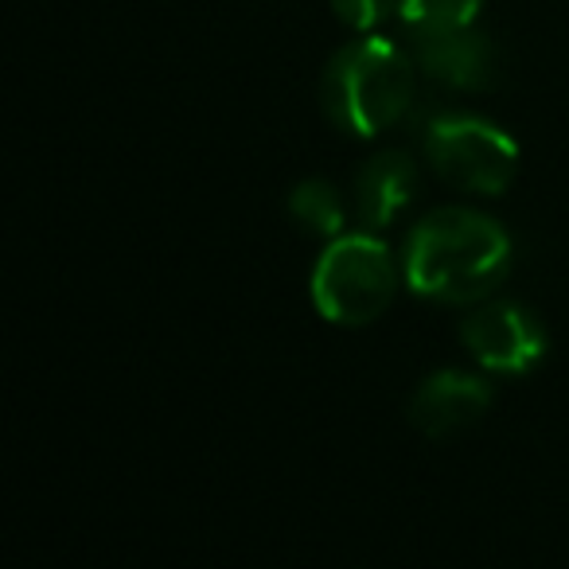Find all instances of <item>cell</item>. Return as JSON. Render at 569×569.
Returning a JSON list of instances; mask_svg holds the SVG:
<instances>
[{"label": "cell", "mask_w": 569, "mask_h": 569, "mask_svg": "<svg viewBox=\"0 0 569 569\" xmlns=\"http://www.w3.org/2000/svg\"><path fill=\"white\" fill-rule=\"evenodd\" d=\"M511 269V238L491 214L468 207H441L426 214L406 238V284L426 301H483Z\"/></svg>", "instance_id": "obj_1"}, {"label": "cell", "mask_w": 569, "mask_h": 569, "mask_svg": "<svg viewBox=\"0 0 569 569\" xmlns=\"http://www.w3.org/2000/svg\"><path fill=\"white\" fill-rule=\"evenodd\" d=\"M413 56L382 36H363L332 56L320 79L328 121L351 137H375L398 126L413 98Z\"/></svg>", "instance_id": "obj_2"}, {"label": "cell", "mask_w": 569, "mask_h": 569, "mask_svg": "<svg viewBox=\"0 0 569 569\" xmlns=\"http://www.w3.org/2000/svg\"><path fill=\"white\" fill-rule=\"evenodd\" d=\"M398 293V266L375 234L332 238L312 269V305L328 325L363 328L390 309Z\"/></svg>", "instance_id": "obj_3"}, {"label": "cell", "mask_w": 569, "mask_h": 569, "mask_svg": "<svg viewBox=\"0 0 569 569\" xmlns=\"http://www.w3.org/2000/svg\"><path fill=\"white\" fill-rule=\"evenodd\" d=\"M426 160L441 180L476 196H499L519 172V144L476 113H437L426 126Z\"/></svg>", "instance_id": "obj_4"}, {"label": "cell", "mask_w": 569, "mask_h": 569, "mask_svg": "<svg viewBox=\"0 0 569 569\" xmlns=\"http://www.w3.org/2000/svg\"><path fill=\"white\" fill-rule=\"evenodd\" d=\"M460 340L480 367L496 375H527L546 359V328L515 301H491L460 328Z\"/></svg>", "instance_id": "obj_5"}, {"label": "cell", "mask_w": 569, "mask_h": 569, "mask_svg": "<svg viewBox=\"0 0 569 569\" xmlns=\"http://www.w3.org/2000/svg\"><path fill=\"white\" fill-rule=\"evenodd\" d=\"M413 63L445 90H488L496 82V48L476 28L413 36Z\"/></svg>", "instance_id": "obj_6"}, {"label": "cell", "mask_w": 569, "mask_h": 569, "mask_svg": "<svg viewBox=\"0 0 569 569\" xmlns=\"http://www.w3.org/2000/svg\"><path fill=\"white\" fill-rule=\"evenodd\" d=\"M491 387L468 371H437L413 390L410 421L426 437H449L488 413Z\"/></svg>", "instance_id": "obj_7"}, {"label": "cell", "mask_w": 569, "mask_h": 569, "mask_svg": "<svg viewBox=\"0 0 569 569\" xmlns=\"http://www.w3.org/2000/svg\"><path fill=\"white\" fill-rule=\"evenodd\" d=\"M413 191H418V168L406 152H379L363 164L356 180V214L367 230L390 227L398 214L410 207Z\"/></svg>", "instance_id": "obj_8"}, {"label": "cell", "mask_w": 569, "mask_h": 569, "mask_svg": "<svg viewBox=\"0 0 569 569\" xmlns=\"http://www.w3.org/2000/svg\"><path fill=\"white\" fill-rule=\"evenodd\" d=\"M289 214L301 230L317 238H340L343 219H348V207H343L340 191L328 180H305L289 196Z\"/></svg>", "instance_id": "obj_9"}, {"label": "cell", "mask_w": 569, "mask_h": 569, "mask_svg": "<svg viewBox=\"0 0 569 569\" xmlns=\"http://www.w3.org/2000/svg\"><path fill=\"white\" fill-rule=\"evenodd\" d=\"M483 0H398V20L410 28V36L457 32L476 28Z\"/></svg>", "instance_id": "obj_10"}, {"label": "cell", "mask_w": 569, "mask_h": 569, "mask_svg": "<svg viewBox=\"0 0 569 569\" xmlns=\"http://www.w3.org/2000/svg\"><path fill=\"white\" fill-rule=\"evenodd\" d=\"M332 12L356 32H371L382 20L398 17V0H332Z\"/></svg>", "instance_id": "obj_11"}]
</instances>
